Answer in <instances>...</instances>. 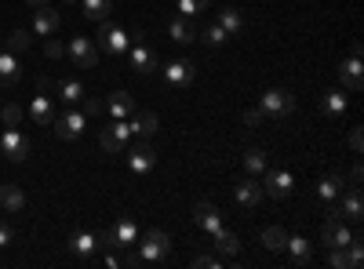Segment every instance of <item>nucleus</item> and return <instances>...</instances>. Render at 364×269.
<instances>
[{"instance_id": "obj_31", "label": "nucleus", "mask_w": 364, "mask_h": 269, "mask_svg": "<svg viewBox=\"0 0 364 269\" xmlns=\"http://www.w3.org/2000/svg\"><path fill=\"white\" fill-rule=\"evenodd\" d=\"M80 11L91 22H106L113 15V4H109V0H80Z\"/></svg>"}, {"instance_id": "obj_6", "label": "nucleus", "mask_w": 364, "mask_h": 269, "mask_svg": "<svg viewBox=\"0 0 364 269\" xmlns=\"http://www.w3.org/2000/svg\"><path fill=\"white\" fill-rule=\"evenodd\" d=\"M51 128H55V135L63 138V142H73V138H80V135H84L87 121L80 116V109H77V106H70V113H58V116H55Z\"/></svg>"}, {"instance_id": "obj_38", "label": "nucleus", "mask_w": 364, "mask_h": 269, "mask_svg": "<svg viewBox=\"0 0 364 269\" xmlns=\"http://www.w3.org/2000/svg\"><path fill=\"white\" fill-rule=\"evenodd\" d=\"M26 48H29V33H26V29H15V33L8 37V51L11 55H22Z\"/></svg>"}, {"instance_id": "obj_49", "label": "nucleus", "mask_w": 364, "mask_h": 269, "mask_svg": "<svg viewBox=\"0 0 364 269\" xmlns=\"http://www.w3.org/2000/svg\"><path fill=\"white\" fill-rule=\"evenodd\" d=\"M26 4H29V8H41V4H48V0H26Z\"/></svg>"}, {"instance_id": "obj_22", "label": "nucleus", "mask_w": 364, "mask_h": 269, "mask_svg": "<svg viewBox=\"0 0 364 269\" xmlns=\"http://www.w3.org/2000/svg\"><path fill=\"white\" fill-rule=\"evenodd\" d=\"M168 37H171L175 44H197V26H193L190 18L175 15V18L168 22Z\"/></svg>"}, {"instance_id": "obj_25", "label": "nucleus", "mask_w": 364, "mask_h": 269, "mask_svg": "<svg viewBox=\"0 0 364 269\" xmlns=\"http://www.w3.org/2000/svg\"><path fill=\"white\" fill-rule=\"evenodd\" d=\"M106 109H109V121H128V116L135 113V102H132L128 92H113L109 102H106Z\"/></svg>"}, {"instance_id": "obj_36", "label": "nucleus", "mask_w": 364, "mask_h": 269, "mask_svg": "<svg viewBox=\"0 0 364 269\" xmlns=\"http://www.w3.org/2000/svg\"><path fill=\"white\" fill-rule=\"evenodd\" d=\"M197 40H204L208 48H223V44H226L230 37L223 33V29H219V26H204V29H200V33H197Z\"/></svg>"}, {"instance_id": "obj_40", "label": "nucleus", "mask_w": 364, "mask_h": 269, "mask_svg": "<svg viewBox=\"0 0 364 269\" xmlns=\"http://www.w3.org/2000/svg\"><path fill=\"white\" fill-rule=\"evenodd\" d=\"M15 244V226L0 219V248H11Z\"/></svg>"}, {"instance_id": "obj_42", "label": "nucleus", "mask_w": 364, "mask_h": 269, "mask_svg": "<svg viewBox=\"0 0 364 269\" xmlns=\"http://www.w3.org/2000/svg\"><path fill=\"white\" fill-rule=\"evenodd\" d=\"M245 124H248V128H259V124H266V113H262L259 106H255V109H248V113H245Z\"/></svg>"}, {"instance_id": "obj_21", "label": "nucleus", "mask_w": 364, "mask_h": 269, "mask_svg": "<svg viewBox=\"0 0 364 269\" xmlns=\"http://www.w3.org/2000/svg\"><path fill=\"white\" fill-rule=\"evenodd\" d=\"M291 265H310L314 262V244L306 241V236H288V244H284Z\"/></svg>"}, {"instance_id": "obj_35", "label": "nucleus", "mask_w": 364, "mask_h": 269, "mask_svg": "<svg viewBox=\"0 0 364 269\" xmlns=\"http://www.w3.org/2000/svg\"><path fill=\"white\" fill-rule=\"evenodd\" d=\"M0 116H4V128H18L26 121V109L18 102H8V106H0Z\"/></svg>"}, {"instance_id": "obj_14", "label": "nucleus", "mask_w": 364, "mask_h": 269, "mask_svg": "<svg viewBox=\"0 0 364 269\" xmlns=\"http://www.w3.org/2000/svg\"><path fill=\"white\" fill-rule=\"evenodd\" d=\"M339 80L346 92H360L364 87V66H360V55H346L339 62Z\"/></svg>"}, {"instance_id": "obj_23", "label": "nucleus", "mask_w": 364, "mask_h": 269, "mask_svg": "<svg viewBox=\"0 0 364 269\" xmlns=\"http://www.w3.org/2000/svg\"><path fill=\"white\" fill-rule=\"evenodd\" d=\"M18 80H22L18 55H11V51H0V87H15Z\"/></svg>"}, {"instance_id": "obj_41", "label": "nucleus", "mask_w": 364, "mask_h": 269, "mask_svg": "<svg viewBox=\"0 0 364 269\" xmlns=\"http://www.w3.org/2000/svg\"><path fill=\"white\" fill-rule=\"evenodd\" d=\"M328 262L336 265V269H350V258H346V248H331V255H328Z\"/></svg>"}, {"instance_id": "obj_37", "label": "nucleus", "mask_w": 364, "mask_h": 269, "mask_svg": "<svg viewBox=\"0 0 364 269\" xmlns=\"http://www.w3.org/2000/svg\"><path fill=\"white\" fill-rule=\"evenodd\" d=\"M226 258H219V255H208V251H197L193 258H190V265L193 269H219Z\"/></svg>"}, {"instance_id": "obj_43", "label": "nucleus", "mask_w": 364, "mask_h": 269, "mask_svg": "<svg viewBox=\"0 0 364 269\" xmlns=\"http://www.w3.org/2000/svg\"><path fill=\"white\" fill-rule=\"evenodd\" d=\"M175 11H178L182 18H193V15H200V11H197V4H193V0H178V4H175Z\"/></svg>"}, {"instance_id": "obj_9", "label": "nucleus", "mask_w": 364, "mask_h": 269, "mask_svg": "<svg viewBox=\"0 0 364 269\" xmlns=\"http://www.w3.org/2000/svg\"><path fill=\"white\" fill-rule=\"evenodd\" d=\"M66 55L73 58L77 70H91V66L99 62V44L87 40V37H73V40L66 44Z\"/></svg>"}, {"instance_id": "obj_48", "label": "nucleus", "mask_w": 364, "mask_h": 269, "mask_svg": "<svg viewBox=\"0 0 364 269\" xmlns=\"http://www.w3.org/2000/svg\"><path fill=\"white\" fill-rule=\"evenodd\" d=\"M193 4H197V11H204V8L211 4V0H193Z\"/></svg>"}, {"instance_id": "obj_18", "label": "nucleus", "mask_w": 364, "mask_h": 269, "mask_svg": "<svg viewBox=\"0 0 364 269\" xmlns=\"http://www.w3.org/2000/svg\"><path fill=\"white\" fill-rule=\"evenodd\" d=\"M128 55H132V70L135 73H154L157 70V51L149 48V44H135V48H128Z\"/></svg>"}, {"instance_id": "obj_27", "label": "nucleus", "mask_w": 364, "mask_h": 269, "mask_svg": "<svg viewBox=\"0 0 364 269\" xmlns=\"http://www.w3.org/2000/svg\"><path fill=\"white\" fill-rule=\"evenodd\" d=\"M211 241H215V251H219V258H230V262H233V258L240 255V241H237V233H230L226 226H223L215 236H211Z\"/></svg>"}, {"instance_id": "obj_26", "label": "nucleus", "mask_w": 364, "mask_h": 269, "mask_svg": "<svg viewBox=\"0 0 364 269\" xmlns=\"http://www.w3.org/2000/svg\"><path fill=\"white\" fill-rule=\"evenodd\" d=\"M0 207H4L8 215H18L22 207H26V193H22V186H15V182L0 186Z\"/></svg>"}, {"instance_id": "obj_12", "label": "nucleus", "mask_w": 364, "mask_h": 269, "mask_svg": "<svg viewBox=\"0 0 364 269\" xmlns=\"http://www.w3.org/2000/svg\"><path fill=\"white\" fill-rule=\"evenodd\" d=\"M233 197H237V204L245 207V212H255L266 193H262V182H255V175H252V178H237V182H233Z\"/></svg>"}, {"instance_id": "obj_10", "label": "nucleus", "mask_w": 364, "mask_h": 269, "mask_svg": "<svg viewBox=\"0 0 364 269\" xmlns=\"http://www.w3.org/2000/svg\"><path fill=\"white\" fill-rule=\"evenodd\" d=\"M193 222L204 236H215L223 229V215H219V207L211 204V200H197L193 204Z\"/></svg>"}, {"instance_id": "obj_45", "label": "nucleus", "mask_w": 364, "mask_h": 269, "mask_svg": "<svg viewBox=\"0 0 364 269\" xmlns=\"http://www.w3.org/2000/svg\"><path fill=\"white\" fill-rule=\"evenodd\" d=\"M350 149L360 157V149H364V131H360V128H353V131H350Z\"/></svg>"}, {"instance_id": "obj_17", "label": "nucleus", "mask_w": 364, "mask_h": 269, "mask_svg": "<svg viewBox=\"0 0 364 269\" xmlns=\"http://www.w3.org/2000/svg\"><path fill=\"white\" fill-rule=\"evenodd\" d=\"M109 236H113V248H132V244H139V226L124 215V219H117V222H113Z\"/></svg>"}, {"instance_id": "obj_24", "label": "nucleus", "mask_w": 364, "mask_h": 269, "mask_svg": "<svg viewBox=\"0 0 364 269\" xmlns=\"http://www.w3.org/2000/svg\"><path fill=\"white\" fill-rule=\"evenodd\" d=\"M99 248H102V244H99V233H84V229H80V233L70 236V251H73L77 258H91Z\"/></svg>"}, {"instance_id": "obj_44", "label": "nucleus", "mask_w": 364, "mask_h": 269, "mask_svg": "<svg viewBox=\"0 0 364 269\" xmlns=\"http://www.w3.org/2000/svg\"><path fill=\"white\" fill-rule=\"evenodd\" d=\"M84 109H87V116H99V113L106 109V102H102V99H87V95H84Z\"/></svg>"}, {"instance_id": "obj_15", "label": "nucleus", "mask_w": 364, "mask_h": 269, "mask_svg": "<svg viewBox=\"0 0 364 269\" xmlns=\"http://www.w3.org/2000/svg\"><path fill=\"white\" fill-rule=\"evenodd\" d=\"M26 116H29V121H33L37 128H51V121H55L58 113H55V102L48 99V92H37V99L29 102Z\"/></svg>"}, {"instance_id": "obj_11", "label": "nucleus", "mask_w": 364, "mask_h": 269, "mask_svg": "<svg viewBox=\"0 0 364 269\" xmlns=\"http://www.w3.org/2000/svg\"><path fill=\"white\" fill-rule=\"evenodd\" d=\"M128 138H132V128H128V121H113L109 128H102V135H99V146L106 149V153H124V149H128Z\"/></svg>"}, {"instance_id": "obj_4", "label": "nucleus", "mask_w": 364, "mask_h": 269, "mask_svg": "<svg viewBox=\"0 0 364 269\" xmlns=\"http://www.w3.org/2000/svg\"><path fill=\"white\" fill-rule=\"evenodd\" d=\"M360 212H364V197H360V186H350L339 193L336 204H328V215H336L343 222H360Z\"/></svg>"}, {"instance_id": "obj_16", "label": "nucleus", "mask_w": 364, "mask_h": 269, "mask_svg": "<svg viewBox=\"0 0 364 269\" xmlns=\"http://www.w3.org/2000/svg\"><path fill=\"white\" fill-rule=\"evenodd\" d=\"M128 168L135 171V175H149L157 168V153H154V146H146V142H139L132 153H128Z\"/></svg>"}, {"instance_id": "obj_3", "label": "nucleus", "mask_w": 364, "mask_h": 269, "mask_svg": "<svg viewBox=\"0 0 364 269\" xmlns=\"http://www.w3.org/2000/svg\"><path fill=\"white\" fill-rule=\"evenodd\" d=\"M259 109L266 113V121H284V116L295 109V95L284 92V87H269L259 99Z\"/></svg>"}, {"instance_id": "obj_7", "label": "nucleus", "mask_w": 364, "mask_h": 269, "mask_svg": "<svg viewBox=\"0 0 364 269\" xmlns=\"http://www.w3.org/2000/svg\"><path fill=\"white\" fill-rule=\"evenodd\" d=\"M0 157L22 164V160L29 157V138H26L18 128H4V131H0Z\"/></svg>"}, {"instance_id": "obj_47", "label": "nucleus", "mask_w": 364, "mask_h": 269, "mask_svg": "<svg viewBox=\"0 0 364 269\" xmlns=\"http://www.w3.org/2000/svg\"><path fill=\"white\" fill-rule=\"evenodd\" d=\"M350 182H353V186H360V182H364V168H360V160L350 168Z\"/></svg>"}, {"instance_id": "obj_19", "label": "nucleus", "mask_w": 364, "mask_h": 269, "mask_svg": "<svg viewBox=\"0 0 364 269\" xmlns=\"http://www.w3.org/2000/svg\"><path fill=\"white\" fill-rule=\"evenodd\" d=\"M58 22H63V18H58V11L48 8V4H41V8L33 11V33L44 40V37H51L55 29H58Z\"/></svg>"}, {"instance_id": "obj_13", "label": "nucleus", "mask_w": 364, "mask_h": 269, "mask_svg": "<svg viewBox=\"0 0 364 269\" xmlns=\"http://www.w3.org/2000/svg\"><path fill=\"white\" fill-rule=\"evenodd\" d=\"M321 241H324L328 248H346V244L353 241V229H350L343 219L328 215V222H324V229H321Z\"/></svg>"}, {"instance_id": "obj_33", "label": "nucleus", "mask_w": 364, "mask_h": 269, "mask_svg": "<svg viewBox=\"0 0 364 269\" xmlns=\"http://www.w3.org/2000/svg\"><path fill=\"white\" fill-rule=\"evenodd\" d=\"M269 168V157L262 153V149H248V153H245V171L248 175H262Z\"/></svg>"}, {"instance_id": "obj_39", "label": "nucleus", "mask_w": 364, "mask_h": 269, "mask_svg": "<svg viewBox=\"0 0 364 269\" xmlns=\"http://www.w3.org/2000/svg\"><path fill=\"white\" fill-rule=\"evenodd\" d=\"M44 55H48V58H63V55H66V44L55 40V33H51V37H44Z\"/></svg>"}, {"instance_id": "obj_28", "label": "nucleus", "mask_w": 364, "mask_h": 269, "mask_svg": "<svg viewBox=\"0 0 364 269\" xmlns=\"http://www.w3.org/2000/svg\"><path fill=\"white\" fill-rule=\"evenodd\" d=\"M215 26L223 29L226 37H237L240 29H245V15H240L237 8H223V11H219V18H215Z\"/></svg>"}, {"instance_id": "obj_8", "label": "nucleus", "mask_w": 364, "mask_h": 269, "mask_svg": "<svg viewBox=\"0 0 364 269\" xmlns=\"http://www.w3.org/2000/svg\"><path fill=\"white\" fill-rule=\"evenodd\" d=\"M193 77H197V66L190 62V58H175V62L164 66V84L175 87V92H186V87L193 84Z\"/></svg>"}, {"instance_id": "obj_34", "label": "nucleus", "mask_w": 364, "mask_h": 269, "mask_svg": "<svg viewBox=\"0 0 364 269\" xmlns=\"http://www.w3.org/2000/svg\"><path fill=\"white\" fill-rule=\"evenodd\" d=\"M321 106H324V116H339V113H346V106H350V102H346V95H343V92H328Z\"/></svg>"}, {"instance_id": "obj_32", "label": "nucleus", "mask_w": 364, "mask_h": 269, "mask_svg": "<svg viewBox=\"0 0 364 269\" xmlns=\"http://www.w3.org/2000/svg\"><path fill=\"white\" fill-rule=\"evenodd\" d=\"M259 241H262V248H266V251H284V244H288V233H284L281 226H266Z\"/></svg>"}, {"instance_id": "obj_2", "label": "nucleus", "mask_w": 364, "mask_h": 269, "mask_svg": "<svg viewBox=\"0 0 364 269\" xmlns=\"http://www.w3.org/2000/svg\"><path fill=\"white\" fill-rule=\"evenodd\" d=\"M168 255H171V236H168L164 229H149V233L142 236V244H139L142 265H161Z\"/></svg>"}, {"instance_id": "obj_50", "label": "nucleus", "mask_w": 364, "mask_h": 269, "mask_svg": "<svg viewBox=\"0 0 364 269\" xmlns=\"http://www.w3.org/2000/svg\"><path fill=\"white\" fill-rule=\"evenodd\" d=\"M63 4H80V0H63Z\"/></svg>"}, {"instance_id": "obj_1", "label": "nucleus", "mask_w": 364, "mask_h": 269, "mask_svg": "<svg viewBox=\"0 0 364 269\" xmlns=\"http://www.w3.org/2000/svg\"><path fill=\"white\" fill-rule=\"evenodd\" d=\"M132 40H135V33H128V29H120V26H117L113 18L99 22V33H95V44H99L102 51H109V55H128Z\"/></svg>"}, {"instance_id": "obj_46", "label": "nucleus", "mask_w": 364, "mask_h": 269, "mask_svg": "<svg viewBox=\"0 0 364 269\" xmlns=\"http://www.w3.org/2000/svg\"><path fill=\"white\" fill-rule=\"evenodd\" d=\"M120 265H128V269H139V265H142V258H139V251H128L124 258H120Z\"/></svg>"}, {"instance_id": "obj_20", "label": "nucleus", "mask_w": 364, "mask_h": 269, "mask_svg": "<svg viewBox=\"0 0 364 269\" xmlns=\"http://www.w3.org/2000/svg\"><path fill=\"white\" fill-rule=\"evenodd\" d=\"M157 113L154 109H135L132 113V121H128V128H132V135H139V138H149V135H154L157 131Z\"/></svg>"}, {"instance_id": "obj_30", "label": "nucleus", "mask_w": 364, "mask_h": 269, "mask_svg": "<svg viewBox=\"0 0 364 269\" xmlns=\"http://www.w3.org/2000/svg\"><path fill=\"white\" fill-rule=\"evenodd\" d=\"M339 193H343V175H328V178H321L317 197L324 200V207H328V204H336V200H339Z\"/></svg>"}, {"instance_id": "obj_5", "label": "nucleus", "mask_w": 364, "mask_h": 269, "mask_svg": "<svg viewBox=\"0 0 364 269\" xmlns=\"http://www.w3.org/2000/svg\"><path fill=\"white\" fill-rule=\"evenodd\" d=\"M266 178H262V193L266 197H273V200H284V197H291V190H295V178H291V171H284V168H266L262 171Z\"/></svg>"}, {"instance_id": "obj_29", "label": "nucleus", "mask_w": 364, "mask_h": 269, "mask_svg": "<svg viewBox=\"0 0 364 269\" xmlns=\"http://www.w3.org/2000/svg\"><path fill=\"white\" fill-rule=\"evenodd\" d=\"M58 102H66V106H80L84 102V84L77 77H66L63 84H58Z\"/></svg>"}]
</instances>
